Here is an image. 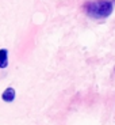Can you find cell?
Listing matches in <instances>:
<instances>
[{"label": "cell", "mask_w": 115, "mask_h": 125, "mask_svg": "<svg viewBox=\"0 0 115 125\" xmlns=\"http://www.w3.org/2000/svg\"><path fill=\"white\" fill-rule=\"evenodd\" d=\"M84 11L89 18L106 19L114 11V3L111 0H93L84 4Z\"/></svg>", "instance_id": "6da1fadb"}, {"label": "cell", "mask_w": 115, "mask_h": 125, "mask_svg": "<svg viewBox=\"0 0 115 125\" xmlns=\"http://www.w3.org/2000/svg\"><path fill=\"white\" fill-rule=\"evenodd\" d=\"M15 97H16V91H15L14 87H7L6 90L3 91V94H1V99H3L4 102H7V103L14 102Z\"/></svg>", "instance_id": "7a4b0ae2"}, {"label": "cell", "mask_w": 115, "mask_h": 125, "mask_svg": "<svg viewBox=\"0 0 115 125\" xmlns=\"http://www.w3.org/2000/svg\"><path fill=\"white\" fill-rule=\"evenodd\" d=\"M8 67V50L1 48L0 49V69H4Z\"/></svg>", "instance_id": "3957f363"}, {"label": "cell", "mask_w": 115, "mask_h": 125, "mask_svg": "<svg viewBox=\"0 0 115 125\" xmlns=\"http://www.w3.org/2000/svg\"><path fill=\"white\" fill-rule=\"evenodd\" d=\"M111 1H112V3H114V4H115V0H111Z\"/></svg>", "instance_id": "277c9868"}]
</instances>
